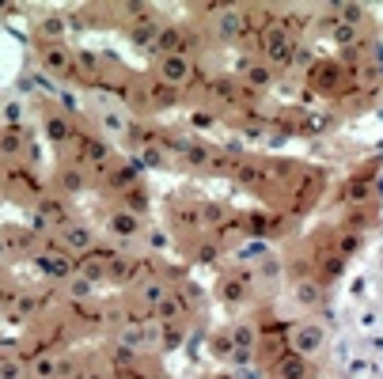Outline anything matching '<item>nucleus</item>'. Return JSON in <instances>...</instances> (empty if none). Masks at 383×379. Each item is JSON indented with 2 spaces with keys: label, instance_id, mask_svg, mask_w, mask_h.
<instances>
[{
  "label": "nucleus",
  "instance_id": "12",
  "mask_svg": "<svg viewBox=\"0 0 383 379\" xmlns=\"http://www.w3.org/2000/svg\"><path fill=\"white\" fill-rule=\"evenodd\" d=\"M221 296L228 300V304L247 300V277H224V281H221Z\"/></svg>",
  "mask_w": 383,
  "mask_h": 379
},
{
  "label": "nucleus",
  "instance_id": "20",
  "mask_svg": "<svg viewBox=\"0 0 383 379\" xmlns=\"http://www.w3.org/2000/svg\"><path fill=\"white\" fill-rule=\"evenodd\" d=\"M198 216H201V224H224V205H201L198 209Z\"/></svg>",
  "mask_w": 383,
  "mask_h": 379
},
{
  "label": "nucleus",
  "instance_id": "19",
  "mask_svg": "<svg viewBox=\"0 0 383 379\" xmlns=\"http://www.w3.org/2000/svg\"><path fill=\"white\" fill-rule=\"evenodd\" d=\"M209 349H213V356H221V361H228V356H232V338H228V334H213L209 338Z\"/></svg>",
  "mask_w": 383,
  "mask_h": 379
},
{
  "label": "nucleus",
  "instance_id": "21",
  "mask_svg": "<svg viewBox=\"0 0 383 379\" xmlns=\"http://www.w3.org/2000/svg\"><path fill=\"white\" fill-rule=\"evenodd\" d=\"M111 186H118L122 194H126V190H133V186H137V171H133V167H126V171H114Z\"/></svg>",
  "mask_w": 383,
  "mask_h": 379
},
{
  "label": "nucleus",
  "instance_id": "27",
  "mask_svg": "<svg viewBox=\"0 0 383 379\" xmlns=\"http://www.w3.org/2000/svg\"><path fill=\"white\" fill-rule=\"evenodd\" d=\"M80 277H84V281H91V285H95V281H103V277H106V270H103L99 262H84V265H80Z\"/></svg>",
  "mask_w": 383,
  "mask_h": 379
},
{
  "label": "nucleus",
  "instance_id": "4",
  "mask_svg": "<svg viewBox=\"0 0 383 379\" xmlns=\"http://www.w3.org/2000/svg\"><path fill=\"white\" fill-rule=\"evenodd\" d=\"M289 338H292V349H296L300 356H308V361L323 349V326H315V322H300V326H292Z\"/></svg>",
  "mask_w": 383,
  "mask_h": 379
},
{
  "label": "nucleus",
  "instance_id": "3",
  "mask_svg": "<svg viewBox=\"0 0 383 379\" xmlns=\"http://www.w3.org/2000/svg\"><path fill=\"white\" fill-rule=\"evenodd\" d=\"M270 375L273 379H315V368L308 356L284 353V356H277V364H270Z\"/></svg>",
  "mask_w": 383,
  "mask_h": 379
},
{
  "label": "nucleus",
  "instance_id": "33",
  "mask_svg": "<svg viewBox=\"0 0 383 379\" xmlns=\"http://www.w3.org/2000/svg\"><path fill=\"white\" fill-rule=\"evenodd\" d=\"M326 126V118L323 114H315V118H308V121H304V129H308V133H319Z\"/></svg>",
  "mask_w": 383,
  "mask_h": 379
},
{
  "label": "nucleus",
  "instance_id": "25",
  "mask_svg": "<svg viewBox=\"0 0 383 379\" xmlns=\"http://www.w3.org/2000/svg\"><path fill=\"white\" fill-rule=\"evenodd\" d=\"M194 258H198L201 265H209V262H216V258H221V247H216V243H201V247L194 251Z\"/></svg>",
  "mask_w": 383,
  "mask_h": 379
},
{
  "label": "nucleus",
  "instance_id": "26",
  "mask_svg": "<svg viewBox=\"0 0 383 379\" xmlns=\"http://www.w3.org/2000/svg\"><path fill=\"white\" fill-rule=\"evenodd\" d=\"M331 35H334L338 46H349V42L357 38V27H345V23H338V19H334V31H331Z\"/></svg>",
  "mask_w": 383,
  "mask_h": 379
},
{
  "label": "nucleus",
  "instance_id": "32",
  "mask_svg": "<svg viewBox=\"0 0 383 379\" xmlns=\"http://www.w3.org/2000/svg\"><path fill=\"white\" fill-rule=\"evenodd\" d=\"M213 121H216V118L209 114V110H198V114H194V126H198V129H209Z\"/></svg>",
  "mask_w": 383,
  "mask_h": 379
},
{
  "label": "nucleus",
  "instance_id": "16",
  "mask_svg": "<svg viewBox=\"0 0 383 379\" xmlns=\"http://www.w3.org/2000/svg\"><path fill=\"white\" fill-rule=\"evenodd\" d=\"M360 243H365V239H360L357 231H342V239H338V258H349V254H357Z\"/></svg>",
  "mask_w": 383,
  "mask_h": 379
},
{
  "label": "nucleus",
  "instance_id": "31",
  "mask_svg": "<svg viewBox=\"0 0 383 379\" xmlns=\"http://www.w3.org/2000/svg\"><path fill=\"white\" fill-rule=\"evenodd\" d=\"M50 65H53V69H65V65H69V53H65V50H50Z\"/></svg>",
  "mask_w": 383,
  "mask_h": 379
},
{
  "label": "nucleus",
  "instance_id": "36",
  "mask_svg": "<svg viewBox=\"0 0 383 379\" xmlns=\"http://www.w3.org/2000/svg\"><path fill=\"white\" fill-rule=\"evenodd\" d=\"M379 194H383V182H379Z\"/></svg>",
  "mask_w": 383,
  "mask_h": 379
},
{
  "label": "nucleus",
  "instance_id": "9",
  "mask_svg": "<svg viewBox=\"0 0 383 379\" xmlns=\"http://www.w3.org/2000/svg\"><path fill=\"white\" fill-rule=\"evenodd\" d=\"M296 304L300 307H323V285L319 281H300L296 285Z\"/></svg>",
  "mask_w": 383,
  "mask_h": 379
},
{
  "label": "nucleus",
  "instance_id": "10",
  "mask_svg": "<svg viewBox=\"0 0 383 379\" xmlns=\"http://www.w3.org/2000/svg\"><path fill=\"white\" fill-rule=\"evenodd\" d=\"M247 23H250L247 12H224L221 16V27H216V31H221L224 38H235V35H243V31H247Z\"/></svg>",
  "mask_w": 383,
  "mask_h": 379
},
{
  "label": "nucleus",
  "instance_id": "7",
  "mask_svg": "<svg viewBox=\"0 0 383 379\" xmlns=\"http://www.w3.org/2000/svg\"><path fill=\"white\" fill-rule=\"evenodd\" d=\"M137 231H140V216L126 213V209H118V213L111 216V236H118V239H133Z\"/></svg>",
  "mask_w": 383,
  "mask_h": 379
},
{
  "label": "nucleus",
  "instance_id": "14",
  "mask_svg": "<svg viewBox=\"0 0 383 379\" xmlns=\"http://www.w3.org/2000/svg\"><path fill=\"white\" fill-rule=\"evenodd\" d=\"M228 338H232L235 349H255V326H250V322H235V326L228 330Z\"/></svg>",
  "mask_w": 383,
  "mask_h": 379
},
{
  "label": "nucleus",
  "instance_id": "1",
  "mask_svg": "<svg viewBox=\"0 0 383 379\" xmlns=\"http://www.w3.org/2000/svg\"><path fill=\"white\" fill-rule=\"evenodd\" d=\"M292 53H296V42L284 35L277 23L262 31V61H266V69H284L292 61Z\"/></svg>",
  "mask_w": 383,
  "mask_h": 379
},
{
  "label": "nucleus",
  "instance_id": "8",
  "mask_svg": "<svg viewBox=\"0 0 383 379\" xmlns=\"http://www.w3.org/2000/svg\"><path fill=\"white\" fill-rule=\"evenodd\" d=\"M145 270L148 265L145 262H137V258H118V262H111V277L114 281H122V285H129V281H137V277H145Z\"/></svg>",
  "mask_w": 383,
  "mask_h": 379
},
{
  "label": "nucleus",
  "instance_id": "15",
  "mask_svg": "<svg viewBox=\"0 0 383 379\" xmlns=\"http://www.w3.org/2000/svg\"><path fill=\"white\" fill-rule=\"evenodd\" d=\"M122 205H126V213H133V216H140L148 209V194L140 186H133V190H126L122 194Z\"/></svg>",
  "mask_w": 383,
  "mask_h": 379
},
{
  "label": "nucleus",
  "instance_id": "17",
  "mask_svg": "<svg viewBox=\"0 0 383 379\" xmlns=\"http://www.w3.org/2000/svg\"><path fill=\"white\" fill-rule=\"evenodd\" d=\"M182 160H186V163H194V167H198V163H213V148H205V144H198V141H194L190 148H186V155H182Z\"/></svg>",
  "mask_w": 383,
  "mask_h": 379
},
{
  "label": "nucleus",
  "instance_id": "5",
  "mask_svg": "<svg viewBox=\"0 0 383 379\" xmlns=\"http://www.w3.org/2000/svg\"><path fill=\"white\" fill-rule=\"evenodd\" d=\"M182 311H186V296L179 292V288H171V296L163 300L160 307H152V319L156 322H179Z\"/></svg>",
  "mask_w": 383,
  "mask_h": 379
},
{
  "label": "nucleus",
  "instance_id": "22",
  "mask_svg": "<svg viewBox=\"0 0 383 379\" xmlns=\"http://www.w3.org/2000/svg\"><path fill=\"white\" fill-rule=\"evenodd\" d=\"M235 178H239V182H247V186H255L258 178H262V171H258L255 163H235Z\"/></svg>",
  "mask_w": 383,
  "mask_h": 379
},
{
  "label": "nucleus",
  "instance_id": "28",
  "mask_svg": "<svg viewBox=\"0 0 383 379\" xmlns=\"http://www.w3.org/2000/svg\"><path fill=\"white\" fill-rule=\"evenodd\" d=\"M232 364H239V368H250L255 364V349H232V356H228Z\"/></svg>",
  "mask_w": 383,
  "mask_h": 379
},
{
  "label": "nucleus",
  "instance_id": "11",
  "mask_svg": "<svg viewBox=\"0 0 383 379\" xmlns=\"http://www.w3.org/2000/svg\"><path fill=\"white\" fill-rule=\"evenodd\" d=\"M160 326H163V338H160V349H179V345L186 341V326H182V322H160Z\"/></svg>",
  "mask_w": 383,
  "mask_h": 379
},
{
  "label": "nucleus",
  "instance_id": "13",
  "mask_svg": "<svg viewBox=\"0 0 383 379\" xmlns=\"http://www.w3.org/2000/svg\"><path fill=\"white\" fill-rule=\"evenodd\" d=\"M243 80L250 87H266L273 80V69H266V65H255V61H243Z\"/></svg>",
  "mask_w": 383,
  "mask_h": 379
},
{
  "label": "nucleus",
  "instance_id": "24",
  "mask_svg": "<svg viewBox=\"0 0 383 379\" xmlns=\"http://www.w3.org/2000/svg\"><path fill=\"white\" fill-rule=\"evenodd\" d=\"M213 95L221 99V103H235V95H239V92H235V84H232V80H216V84H213Z\"/></svg>",
  "mask_w": 383,
  "mask_h": 379
},
{
  "label": "nucleus",
  "instance_id": "35",
  "mask_svg": "<svg viewBox=\"0 0 383 379\" xmlns=\"http://www.w3.org/2000/svg\"><path fill=\"white\" fill-rule=\"evenodd\" d=\"M216 379H235V375H232V372H221V375H216Z\"/></svg>",
  "mask_w": 383,
  "mask_h": 379
},
{
  "label": "nucleus",
  "instance_id": "6",
  "mask_svg": "<svg viewBox=\"0 0 383 379\" xmlns=\"http://www.w3.org/2000/svg\"><path fill=\"white\" fill-rule=\"evenodd\" d=\"M167 296H171V285L163 281V277H145V285H140V304H145L148 311L160 307Z\"/></svg>",
  "mask_w": 383,
  "mask_h": 379
},
{
  "label": "nucleus",
  "instance_id": "18",
  "mask_svg": "<svg viewBox=\"0 0 383 379\" xmlns=\"http://www.w3.org/2000/svg\"><path fill=\"white\" fill-rule=\"evenodd\" d=\"M342 273H345V258H338V254H326V258H323V277H326V281H338Z\"/></svg>",
  "mask_w": 383,
  "mask_h": 379
},
{
  "label": "nucleus",
  "instance_id": "34",
  "mask_svg": "<svg viewBox=\"0 0 383 379\" xmlns=\"http://www.w3.org/2000/svg\"><path fill=\"white\" fill-rule=\"evenodd\" d=\"M258 254H262V247L255 243V247H243V251H239V258H258Z\"/></svg>",
  "mask_w": 383,
  "mask_h": 379
},
{
  "label": "nucleus",
  "instance_id": "30",
  "mask_svg": "<svg viewBox=\"0 0 383 379\" xmlns=\"http://www.w3.org/2000/svg\"><path fill=\"white\" fill-rule=\"evenodd\" d=\"M87 292H91V281H72V300H87Z\"/></svg>",
  "mask_w": 383,
  "mask_h": 379
},
{
  "label": "nucleus",
  "instance_id": "29",
  "mask_svg": "<svg viewBox=\"0 0 383 379\" xmlns=\"http://www.w3.org/2000/svg\"><path fill=\"white\" fill-rule=\"evenodd\" d=\"M50 137H53V141H65V137H69V126H65L61 118H53V121H50Z\"/></svg>",
  "mask_w": 383,
  "mask_h": 379
},
{
  "label": "nucleus",
  "instance_id": "23",
  "mask_svg": "<svg viewBox=\"0 0 383 379\" xmlns=\"http://www.w3.org/2000/svg\"><path fill=\"white\" fill-rule=\"evenodd\" d=\"M69 247L72 251H87V247H91V231H87V228H72L69 231Z\"/></svg>",
  "mask_w": 383,
  "mask_h": 379
},
{
  "label": "nucleus",
  "instance_id": "2",
  "mask_svg": "<svg viewBox=\"0 0 383 379\" xmlns=\"http://www.w3.org/2000/svg\"><path fill=\"white\" fill-rule=\"evenodd\" d=\"M194 80V61L190 53H171V57H160V84L171 87V92H179Z\"/></svg>",
  "mask_w": 383,
  "mask_h": 379
}]
</instances>
